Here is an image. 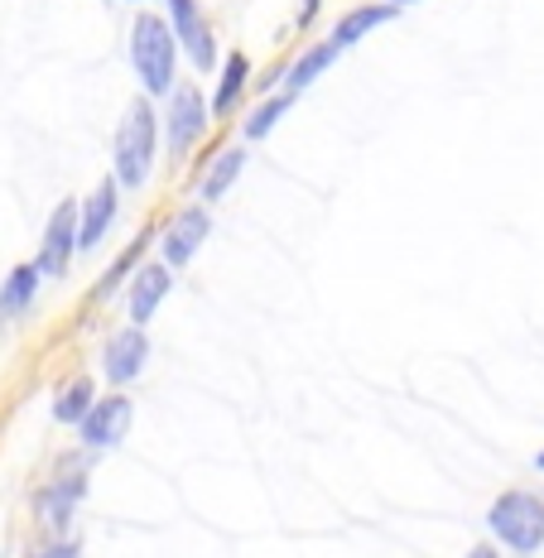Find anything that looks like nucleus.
I'll list each match as a JSON object with an SVG mask.
<instances>
[{"label": "nucleus", "instance_id": "nucleus-1", "mask_svg": "<svg viewBox=\"0 0 544 558\" xmlns=\"http://www.w3.org/2000/svg\"><path fill=\"white\" fill-rule=\"evenodd\" d=\"M155 145H159V116L149 107V97H135L121 111L111 140V179L116 189H145L149 169H155Z\"/></svg>", "mask_w": 544, "mask_h": 558}, {"label": "nucleus", "instance_id": "nucleus-2", "mask_svg": "<svg viewBox=\"0 0 544 558\" xmlns=\"http://www.w3.org/2000/svg\"><path fill=\"white\" fill-rule=\"evenodd\" d=\"M131 68L141 77L145 97H169L179 87V44H173L169 20L159 15H135L131 25Z\"/></svg>", "mask_w": 544, "mask_h": 558}, {"label": "nucleus", "instance_id": "nucleus-3", "mask_svg": "<svg viewBox=\"0 0 544 558\" xmlns=\"http://www.w3.org/2000/svg\"><path fill=\"white\" fill-rule=\"evenodd\" d=\"M487 530L506 549L535 554V549H544V501L535 492H501L487 510Z\"/></svg>", "mask_w": 544, "mask_h": 558}, {"label": "nucleus", "instance_id": "nucleus-4", "mask_svg": "<svg viewBox=\"0 0 544 558\" xmlns=\"http://www.w3.org/2000/svg\"><path fill=\"white\" fill-rule=\"evenodd\" d=\"M213 125V107H207L203 87H173L169 92V116H165V135H169V155H189L193 145L207 135Z\"/></svg>", "mask_w": 544, "mask_h": 558}, {"label": "nucleus", "instance_id": "nucleus-5", "mask_svg": "<svg viewBox=\"0 0 544 558\" xmlns=\"http://www.w3.org/2000/svg\"><path fill=\"white\" fill-rule=\"evenodd\" d=\"M73 251H77V197H63V203L53 207V217L44 222L39 255H34L29 265L39 270V279H58V275H68Z\"/></svg>", "mask_w": 544, "mask_h": 558}, {"label": "nucleus", "instance_id": "nucleus-6", "mask_svg": "<svg viewBox=\"0 0 544 558\" xmlns=\"http://www.w3.org/2000/svg\"><path fill=\"white\" fill-rule=\"evenodd\" d=\"M169 29H173V44L193 58L198 73L217 63V34H213V25H207L198 0H169Z\"/></svg>", "mask_w": 544, "mask_h": 558}, {"label": "nucleus", "instance_id": "nucleus-7", "mask_svg": "<svg viewBox=\"0 0 544 558\" xmlns=\"http://www.w3.org/2000/svg\"><path fill=\"white\" fill-rule=\"evenodd\" d=\"M145 362H149V337H145V328H135V323L116 328L107 337V347H101V371H107V380L116 390L131 386V380L145 371Z\"/></svg>", "mask_w": 544, "mask_h": 558}, {"label": "nucleus", "instance_id": "nucleus-8", "mask_svg": "<svg viewBox=\"0 0 544 558\" xmlns=\"http://www.w3.org/2000/svg\"><path fill=\"white\" fill-rule=\"evenodd\" d=\"M131 418H135L131 395H107V400H97L83 414V424H77V438H83L87 448H116L125 434H131Z\"/></svg>", "mask_w": 544, "mask_h": 558}, {"label": "nucleus", "instance_id": "nucleus-9", "mask_svg": "<svg viewBox=\"0 0 544 558\" xmlns=\"http://www.w3.org/2000/svg\"><path fill=\"white\" fill-rule=\"evenodd\" d=\"M207 231H213V217H207V207H183V213L173 217V222L165 227V236H159V255H165L169 270L198 260Z\"/></svg>", "mask_w": 544, "mask_h": 558}, {"label": "nucleus", "instance_id": "nucleus-10", "mask_svg": "<svg viewBox=\"0 0 544 558\" xmlns=\"http://www.w3.org/2000/svg\"><path fill=\"white\" fill-rule=\"evenodd\" d=\"M169 289H173V270L165 260H155V265H141L131 279V294H125V313H131V323L135 328H145L149 318L159 313V304L169 299Z\"/></svg>", "mask_w": 544, "mask_h": 558}, {"label": "nucleus", "instance_id": "nucleus-11", "mask_svg": "<svg viewBox=\"0 0 544 558\" xmlns=\"http://www.w3.org/2000/svg\"><path fill=\"white\" fill-rule=\"evenodd\" d=\"M116 179H101L97 189H92L83 203H77V251H92L101 236H107V227L116 222Z\"/></svg>", "mask_w": 544, "mask_h": 558}, {"label": "nucleus", "instance_id": "nucleus-12", "mask_svg": "<svg viewBox=\"0 0 544 558\" xmlns=\"http://www.w3.org/2000/svg\"><path fill=\"white\" fill-rule=\"evenodd\" d=\"M396 15H400L396 5H356V10H347L338 25H333V44H338V49H356L366 34L380 29V25H390Z\"/></svg>", "mask_w": 544, "mask_h": 558}, {"label": "nucleus", "instance_id": "nucleus-13", "mask_svg": "<svg viewBox=\"0 0 544 558\" xmlns=\"http://www.w3.org/2000/svg\"><path fill=\"white\" fill-rule=\"evenodd\" d=\"M338 44H314V49H304V53H299L294 58V63H289V73H285V92H294V97H299V92H304V87H314L318 83V77L323 73H328V68L333 63H338Z\"/></svg>", "mask_w": 544, "mask_h": 558}, {"label": "nucleus", "instance_id": "nucleus-14", "mask_svg": "<svg viewBox=\"0 0 544 558\" xmlns=\"http://www.w3.org/2000/svg\"><path fill=\"white\" fill-rule=\"evenodd\" d=\"M34 294H39V270H34V265H15V270L5 275V284H0V323L20 318V313L34 304Z\"/></svg>", "mask_w": 544, "mask_h": 558}, {"label": "nucleus", "instance_id": "nucleus-15", "mask_svg": "<svg viewBox=\"0 0 544 558\" xmlns=\"http://www.w3.org/2000/svg\"><path fill=\"white\" fill-rule=\"evenodd\" d=\"M246 83H251V58L237 49L222 63V83H217V92H213V116H231V111H237V101H241V92H246Z\"/></svg>", "mask_w": 544, "mask_h": 558}, {"label": "nucleus", "instance_id": "nucleus-16", "mask_svg": "<svg viewBox=\"0 0 544 558\" xmlns=\"http://www.w3.org/2000/svg\"><path fill=\"white\" fill-rule=\"evenodd\" d=\"M92 395H97L92 376H73L63 390L53 395V418H58V424H73V428H77V424H83V414L92 410V404H97Z\"/></svg>", "mask_w": 544, "mask_h": 558}, {"label": "nucleus", "instance_id": "nucleus-17", "mask_svg": "<svg viewBox=\"0 0 544 558\" xmlns=\"http://www.w3.org/2000/svg\"><path fill=\"white\" fill-rule=\"evenodd\" d=\"M241 169H246V155H241V149H222V155L213 159V169H207V179L198 183V197L203 203H217V197L241 179Z\"/></svg>", "mask_w": 544, "mask_h": 558}, {"label": "nucleus", "instance_id": "nucleus-18", "mask_svg": "<svg viewBox=\"0 0 544 558\" xmlns=\"http://www.w3.org/2000/svg\"><path fill=\"white\" fill-rule=\"evenodd\" d=\"M289 107H294V92H280V97H265L261 107L246 116V125H241V135H246V140H265V135L275 131V125L285 121V111H289Z\"/></svg>", "mask_w": 544, "mask_h": 558}, {"label": "nucleus", "instance_id": "nucleus-19", "mask_svg": "<svg viewBox=\"0 0 544 558\" xmlns=\"http://www.w3.org/2000/svg\"><path fill=\"white\" fill-rule=\"evenodd\" d=\"M73 496H63V492H53V486H44V496L34 501V510H39V525L44 530H53V534H63L68 525H73Z\"/></svg>", "mask_w": 544, "mask_h": 558}, {"label": "nucleus", "instance_id": "nucleus-20", "mask_svg": "<svg viewBox=\"0 0 544 558\" xmlns=\"http://www.w3.org/2000/svg\"><path fill=\"white\" fill-rule=\"evenodd\" d=\"M131 265H135V251L125 255V260H116V265H111V270H107V279H101V289H97V294H111V289L121 284V275H131Z\"/></svg>", "mask_w": 544, "mask_h": 558}, {"label": "nucleus", "instance_id": "nucleus-21", "mask_svg": "<svg viewBox=\"0 0 544 558\" xmlns=\"http://www.w3.org/2000/svg\"><path fill=\"white\" fill-rule=\"evenodd\" d=\"M34 558H83V544H73V539H58L49 544L44 554H34Z\"/></svg>", "mask_w": 544, "mask_h": 558}, {"label": "nucleus", "instance_id": "nucleus-22", "mask_svg": "<svg viewBox=\"0 0 544 558\" xmlns=\"http://www.w3.org/2000/svg\"><path fill=\"white\" fill-rule=\"evenodd\" d=\"M314 15H318V0H304V10H299V25H309Z\"/></svg>", "mask_w": 544, "mask_h": 558}, {"label": "nucleus", "instance_id": "nucleus-23", "mask_svg": "<svg viewBox=\"0 0 544 558\" xmlns=\"http://www.w3.org/2000/svg\"><path fill=\"white\" fill-rule=\"evenodd\" d=\"M468 558H501V554H496L492 544H477V549H468Z\"/></svg>", "mask_w": 544, "mask_h": 558}, {"label": "nucleus", "instance_id": "nucleus-24", "mask_svg": "<svg viewBox=\"0 0 544 558\" xmlns=\"http://www.w3.org/2000/svg\"><path fill=\"white\" fill-rule=\"evenodd\" d=\"M386 5H396V10H400V5H414V0H386Z\"/></svg>", "mask_w": 544, "mask_h": 558}, {"label": "nucleus", "instance_id": "nucleus-25", "mask_svg": "<svg viewBox=\"0 0 544 558\" xmlns=\"http://www.w3.org/2000/svg\"><path fill=\"white\" fill-rule=\"evenodd\" d=\"M535 468H540V472H544V448H540V452H535Z\"/></svg>", "mask_w": 544, "mask_h": 558}]
</instances>
